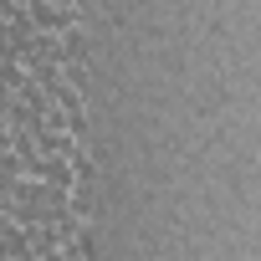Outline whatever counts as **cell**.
I'll return each instance as SVG.
<instances>
[{
  "label": "cell",
  "mask_w": 261,
  "mask_h": 261,
  "mask_svg": "<svg viewBox=\"0 0 261 261\" xmlns=\"http://www.w3.org/2000/svg\"><path fill=\"white\" fill-rule=\"evenodd\" d=\"M36 21H41V26H67V11H62V6H46V0H41V6H36Z\"/></svg>",
  "instance_id": "obj_1"
}]
</instances>
